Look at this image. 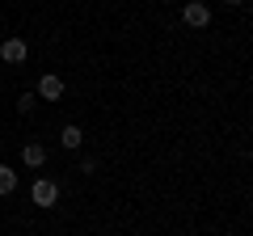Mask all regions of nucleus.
I'll return each instance as SVG.
<instances>
[{"label": "nucleus", "instance_id": "obj_1", "mask_svg": "<svg viewBox=\"0 0 253 236\" xmlns=\"http://www.w3.org/2000/svg\"><path fill=\"white\" fill-rule=\"evenodd\" d=\"M30 202H34V207H42V211H51L55 202H59V186H55L51 177H38V182L30 186Z\"/></svg>", "mask_w": 253, "mask_h": 236}, {"label": "nucleus", "instance_id": "obj_2", "mask_svg": "<svg viewBox=\"0 0 253 236\" xmlns=\"http://www.w3.org/2000/svg\"><path fill=\"white\" fill-rule=\"evenodd\" d=\"M181 21H186L190 30H203V26H211V9L203 0H186V4H181Z\"/></svg>", "mask_w": 253, "mask_h": 236}, {"label": "nucleus", "instance_id": "obj_3", "mask_svg": "<svg viewBox=\"0 0 253 236\" xmlns=\"http://www.w3.org/2000/svg\"><path fill=\"white\" fill-rule=\"evenodd\" d=\"M26 55H30L26 38H4V42H0V59H4V64H26Z\"/></svg>", "mask_w": 253, "mask_h": 236}, {"label": "nucleus", "instance_id": "obj_4", "mask_svg": "<svg viewBox=\"0 0 253 236\" xmlns=\"http://www.w3.org/2000/svg\"><path fill=\"white\" fill-rule=\"evenodd\" d=\"M63 97V76L59 72H46L38 80V101H59Z\"/></svg>", "mask_w": 253, "mask_h": 236}, {"label": "nucleus", "instance_id": "obj_5", "mask_svg": "<svg viewBox=\"0 0 253 236\" xmlns=\"http://www.w3.org/2000/svg\"><path fill=\"white\" fill-rule=\"evenodd\" d=\"M21 160H26L30 169H42L46 164V148L42 144H21Z\"/></svg>", "mask_w": 253, "mask_h": 236}, {"label": "nucleus", "instance_id": "obj_6", "mask_svg": "<svg viewBox=\"0 0 253 236\" xmlns=\"http://www.w3.org/2000/svg\"><path fill=\"white\" fill-rule=\"evenodd\" d=\"M59 144H63V148H81V144H84V131L76 127V122H68V127L59 131Z\"/></svg>", "mask_w": 253, "mask_h": 236}, {"label": "nucleus", "instance_id": "obj_7", "mask_svg": "<svg viewBox=\"0 0 253 236\" xmlns=\"http://www.w3.org/2000/svg\"><path fill=\"white\" fill-rule=\"evenodd\" d=\"M13 190H17V169H9V164H0V198H9Z\"/></svg>", "mask_w": 253, "mask_h": 236}, {"label": "nucleus", "instance_id": "obj_8", "mask_svg": "<svg viewBox=\"0 0 253 236\" xmlns=\"http://www.w3.org/2000/svg\"><path fill=\"white\" fill-rule=\"evenodd\" d=\"M34 106H38V93H21L17 97V114H30Z\"/></svg>", "mask_w": 253, "mask_h": 236}, {"label": "nucleus", "instance_id": "obj_9", "mask_svg": "<svg viewBox=\"0 0 253 236\" xmlns=\"http://www.w3.org/2000/svg\"><path fill=\"white\" fill-rule=\"evenodd\" d=\"M224 4H232V9H236V4H245V0H224Z\"/></svg>", "mask_w": 253, "mask_h": 236}, {"label": "nucleus", "instance_id": "obj_10", "mask_svg": "<svg viewBox=\"0 0 253 236\" xmlns=\"http://www.w3.org/2000/svg\"><path fill=\"white\" fill-rule=\"evenodd\" d=\"M161 4H173V0H161Z\"/></svg>", "mask_w": 253, "mask_h": 236}]
</instances>
